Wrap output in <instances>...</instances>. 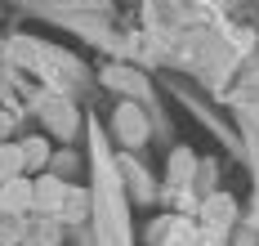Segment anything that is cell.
I'll return each mask as SVG.
<instances>
[{"mask_svg":"<svg viewBox=\"0 0 259 246\" xmlns=\"http://www.w3.org/2000/svg\"><path fill=\"white\" fill-rule=\"evenodd\" d=\"M9 126H14V116H9V112H0V143H5V135H9Z\"/></svg>","mask_w":259,"mask_h":246,"instance_id":"obj_8","label":"cell"},{"mask_svg":"<svg viewBox=\"0 0 259 246\" xmlns=\"http://www.w3.org/2000/svg\"><path fill=\"white\" fill-rule=\"evenodd\" d=\"M23 237H27L23 219H0V246H18Z\"/></svg>","mask_w":259,"mask_h":246,"instance_id":"obj_6","label":"cell"},{"mask_svg":"<svg viewBox=\"0 0 259 246\" xmlns=\"http://www.w3.org/2000/svg\"><path fill=\"white\" fill-rule=\"evenodd\" d=\"M170 175H175V179H183V175H192V157H188V152H179V157L170 161Z\"/></svg>","mask_w":259,"mask_h":246,"instance_id":"obj_7","label":"cell"},{"mask_svg":"<svg viewBox=\"0 0 259 246\" xmlns=\"http://www.w3.org/2000/svg\"><path fill=\"white\" fill-rule=\"evenodd\" d=\"M18 152H23V175H45V166H50V139H23Z\"/></svg>","mask_w":259,"mask_h":246,"instance_id":"obj_3","label":"cell"},{"mask_svg":"<svg viewBox=\"0 0 259 246\" xmlns=\"http://www.w3.org/2000/svg\"><path fill=\"white\" fill-rule=\"evenodd\" d=\"M63 192H67L63 179L36 175V179H31V206H36V211H63Z\"/></svg>","mask_w":259,"mask_h":246,"instance_id":"obj_2","label":"cell"},{"mask_svg":"<svg viewBox=\"0 0 259 246\" xmlns=\"http://www.w3.org/2000/svg\"><path fill=\"white\" fill-rule=\"evenodd\" d=\"M23 175V152H18V143H0V184H9V179H18Z\"/></svg>","mask_w":259,"mask_h":246,"instance_id":"obj_4","label":"cell"},{"mask_svg":"<svg viewBox=\"0 0 259 246\" xmlns=\"http://www.w3.org/2000/svg\"><path fill=\"white\" fill-rule=\"evenodd\" d=\"M23 211H31V179L18 175V179L0 184V215L5 219H23Z\"/></svg>","mask_w":259,"mask_h":246,"instance_id":"obj_1","label":"cell"},{"mask_svg":"<svg viewBox=\"0 0 259 246\" xmlns=\"http://www.w3.org/2000/svg\"><path fill=\"white\" fill-rule=\"evenodd\" d=\"M206 219H214V224H228V219H233V197H224V192L206 197Z\"/></svg>","mask_w":259,"mask_h":246,"instance_id":"obj_5","label":"cell"}]
</instances>
